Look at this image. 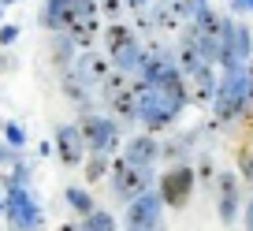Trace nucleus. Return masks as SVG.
I'll return each instance as SVG.
<instances>
[{
  "instance_id": "obj_5",
  "label": "nucleus",
  "mask_w": 253,
  "mask_h": 231,
  "mask_svg": "<svg viewBox=\"0 0 253 231\" xmlns=\"http://www.w3.org/2000/svg\"><path fill=\"white\" fill-rule=\"evenodd\" d=\"M79 127H82V138H86L89 153H112L119 145V120H112V116L86 112Z\"/></svg>"
},
{
  "instance_id": "obj_8",
  "label": "nucleus",
  "mask_w": 253,
  "mask_h": 231,
  "mask_svg": "<svg viewBox=\"0 0 253 231\" xmlns=\"http://www.w3.org/2000/svg\"><path fill=\"white\" fill-rule=\"evenodd\" d=\"M160 209H164V198L153 190H145L142 198L126 201V228H149V224H160Z\"/></svg>"
},
{
  "instance_id": "obj_25",
  "label": "nucleus",
  "mask_w": 253,
  "mask_h": 231,
  "mask_svg": "<svg viewBox=\"0 0 253 231\" xmlns=\"http://www.w3.org/2000/svg\"><path fill=\"white\" fill-rule=\"evenodd\" d=\"M19 38V26L11 23V26H0V45H11V41Z\"/></svg>"
},
{
  "instance_id": "obj_21",
  "label": "nucleus",
  "mask_w": 253,
  "mask_h": 231,
  "mask_svg": "<svg viewBox=\"0 0 253 231\" xmlns=\"http://www.w3.org/2000/svg\"><path fill=\"white\" fill-rule=\"evenodd\" d=\"M104 172H108V153H93V160L86 164V179H89V183H97Z\"/></svg>"
},
{
  "instance_id": "obj_23",
  "label": "nucleus",
  "mask_w": 253,
  "mask_h": 231,
  "mask_svg": "<svg viewBox=\"0 0 253 231\" xmlns=\"http://www.w3.org/2000/svg\"><path fill=\"white\" fill-rule=\"evenodd\" d=\"M97 4H101V11H104V15H112V19H116L119 11H123V4H126V0H97Z\"/></svg>"
},
{
  "instance_id": "obj_20",
  "label": "nucleus",
  "mask_w": 253,
  "mask_h": 231,
  "mask_svg": "<svg viewBox=\"0 0 253 231\" xmlns=\"http://www.w3.org/2000/svg\"><path fill=\"white\" fill-rule=\"evenodd\" d=\"M67 205H71L75 209V213H82V216H89V213H93V198H89V194L86 190H79V186H67Z\"/></svg>"
},
{
  "instance_id": "obj_12",
  "label": "nucleus",
  "mask_w": 253,
  "mask_h": 231,
  "mask_svg": "<svg viewBox=\"0 0 253 231\" xmlns=\"http://www.w3.org/2000/svg\"><path fill=\"white\" fill-rule=\"evenodd\" d=\"M75 75H82V79L89 82V86H101L104 79H108L112 71H116V64H108V60H104L101 52H97V48H86V52L79 56V60H75V67H71Z\"/></svg>"
},
{
  "instance_id": "obj_14",
  "label": "nucleus",
  "mask_w": 253,
  "mask_h": 231,
  "mask_svg": "<svg viewBox=\"0 0 253 231\" xmlns=\"http://www.w3.org/2000/svg\"><path fill=\"white\" fill-rule=\"evenodd\" d=\"M186 90H190V104H209V101H216L220 82H216L212 64H205L198 75H190V79H186Z\"/></svg>"
},
{
  "instance_id": "obj_24",
  "label": "nucleus",
  "mask_w": 253,
  "mask_h": 231,
  "mask_svg": "<svg viewBox=\"0 0 253 231\" xmlns=\"http://www.w3.org/2000/svg\"><path fill=\"white\" fill-rule=\"evenodd\" d=\"M242 79H246V97L253 101V60H246V64H242Z\"/></svg>"
},
{
  "instance_id": "obj_18",
  "label": "nucleus",
  "mask_w": 253,
  "mask_h": 231,
  "mask_svg": "<svg viewBox=\"0 0 253 231\" xmlns=\"http://www.w3.org/2000/svg\"><path fill=\"white\" fill-rule=\"evenodd\" d=\"M75 48H79V45H75V38L67 30L56 34V38H52V60H56V67L71 71V67H75Z\"/></svg>"
},
{
  "instance_id": "obj_32",
  "label": "nucleus",
  "mask_w": 253,
  "mask_h": 231,
  "mask_svg": "<svg viewBox=\"0 0 253 231\" xmlns=\"http://www.w3.org/2000/svg\"><path fill=\"white\" fill-rule=\"evenodd\" d=\"M186 4H190V11H198L201 4H205V0H186Z\"/></svg>"
},
{
  "instance_id": "obj_28",
  "label": "nucleus",
  "mask_w": 253,
  "mask_h": 231,
  "mask_svg": "<svg viewBox=\"0 0 253 231\" xmlns=\"http://www.w3.org/2000/svg\"><path fill=\"white\" fill-rule=\"evenodd\" d=\"M126 8H134V11H142V8H149V0H126Z\"/></svg>"
},
{
  "instance_id": "obj_22",
  "label": "nucleus",
  "mask_w": 253,
  "mask_h": 231,
  "mask_svg": "<svg viewBox=\"0 0 253 231\" xmlns=\"http://www.w3.org/2000/svg\"><path fill=\"white\" fill-rule=\"evenodd\" d=\"M4 142L11 145V149H19V145L26 142V135H23V127L19 123H4Z\"/></svg>"
},
{
  "instance_id": "obj_2",
  "label": "nucleus",
  "mask_w": 253,
  "mask_h": 231,
  "mask_svg": "<svg viewBox=\"0 0 253 231\" xmlns=\"http://www.w3.org/2000/svg\"><path fill=\"white\" fill-rule=\"evenodd\" d=\"M104 38V48L112 52V64H116V71H126V75H138V67H142V41H138V34L130 30V26L123 23H112L108 30L101 34Z\"/></svg>"
},
{
  "instance_id": "obj_11",
  "label": "nucleus",
  "mask_w": 253,
  "mask_h": 231,
  "mask_svg": "<svg viewBox=\"0 0 253 231\" xmlns=\"http://www.w3.org/2000/svg\"><path fill=\"white\" fill-rule=\"evenodd\" d=\"M86 138H82V127H60L56 131V153H60V160L63 164H82L86 160Z\"/></svg>"
},
{
  "instance_id": "obj_3",
  "label": "nucleus",
  "mask_w": 253,
  "mask_h": 231,
  "mask_svg": "<svg viewBox=\"0 0 253 231\" xmlns=\"http://www.w3.org/2000/svg\"><path fill=\"white\" fill-rule=\"evenodd\" d=\"M4 198H8L4 216L11 220V228H15V231H41L45 216H41V205L34 201L30 186H26V183H8V186H4Z\"/></svg>"
},
{
  "instance_id": "obj_31",
  "label": "nucleus",
  "mask_w": 253,
  "mask_h": 231,
  "mask_svg": "<svg viewBox=\"0 0 253 231\" xmlns=\"http://www.w3.org/2000/svg\"><path fill=\"white\" fill-rule=\"evenodd\" d=\"M56 231H82V224H79V228H75V224H60Z\"/></svg>"
},
{
  "instance_id": "obj_30",
  "label": "nucleus",
  "mask_w": 253,
  "mask_h": 231,
  "mask_svg": "<svg viewBox=\"0 0 253 231\" xmlns=\"http://www.w3.org/2000/svg\"><path fill=\"white\" fill-rule=\"evenodd\" d=\"M126 231H164V224H149V228H126Z\"/></svg>"
},
{
  "instance_id": "obj_6",
  "label": "nucleus",
  "mask_w": 253,
  "mask_h": 231,
  "mask_svg": "<svg viewBox=\"0 0 253 231\" xmlns=\"http://www.w3.org/2000/svg\"><path fill=\"white\" fill-rule=\"evenodd\" d=\"M116 194L123 201H134V198H142L145 190L153 186V176H149V168L145 164H130L126 157H119L116 160Z\"/></svg>"
},
{
  "instance_id": "obj_16",
  "label": "nucleus",
  "mask_w": 253,
  "mask_h": 231,
  "mask_svg": "<svg viewBox=\"0 0 253 231\" xmlns=\"http://www.w3.org/2000/svg\"><path fill=\"white\" fill-rule=\"evenodd\" d=\"M123 157L130 160V164H145V168H149L153 160L160 157V145H157V138H153V135H138V138H130V142H126Z\"/></svg>"
},
{
  "instance_id": "obj_29",
  "label": "nucleus",
  "mask_w": 253,
  "mask_h": 231,
  "mask_svg": "<svg viewBox=\"0 0 253 231\" xmlns=\"http://www.w3.org/2000/svg\"><path fill=\"white\" fill-rule=\"evenodd\" d=\"M15 67V60H8V56H0V71H11Z\"/></svg>"
},
{
  "instance_id": "obj_33",
  "label": "nucleus",
  "mask_w": 253,
  "mask_h": 231,
  "mask_svg": "<svg viewBox=\"0 0 253 231\" xmlns=\"http://www.w3.org/2000/svg\"><path fill=\"white\" fill-rule=\"evenodd\" d=\"M0 4H4V8H11V4H15V0H0Z\"/></svg>"
},
{
  "instance_id": "obj_1",
  "label": "nucleus",
  "mask_w": 253,
  "mask_h": 231,
  "mask_svg": "<svg viewBox=\"0 0 253 231\" xmlns=\"http://www.w3.org/2000/svg\"><path fill=\"white\" fill-rule=\"evenodd\" d=\"M134 97H138V120H142L145 127H153V131L171 127V123L179 120V112H182V104L175 101V97H168L164 90L149 86L145 79H134Z\"/></svg>"
},
{
  "instance_id": "obj_13",
  "label": "nucleus",
  "mask_w": 253,
  "mask_h": 231,
  "mask_svg": "<svg viewBox=\"0 0 253 231\" xmlns=\"http://www.w3.org/2000/svg\"><path fill=\"white\" fill-rule=\"evenodd\" d=\"M75 8H79V0H45V8H41V26L52 34H63L71 26L75 19Z\"/></svg>"
},
{
  "instance_id": "obj_15",
  "label": "nucleus",
  "mask_w": 253,
  "mask_h": 231,
  "mask_svg": "<svg viewBox=\"0 0 253 231\" xmlns=\"http://www.w3.org/2000/svg\"><path fill=\"white\" fill-rule=\"evenodd\" d=\"M216 201H220V220L223 224H235L238 216V179L231 176V172H220V179H216Z\"/></svg>"
},
{
  "instance_id": "obj_26",
  "label": "nucleus",
  "mask_w": 253,
  "mask_h": 231,
  "mask_svg": "<svg viewBox=\"0 0 253 231\" xmlns=\"http://www.w3.org/2000/svg\"><path fill=\"white\" fill-rule=\"evenodd\" d=\"M231 8L235 11H253V0H231Z\"/></svg>"
},
{
  "instance_id": "obj_19",
  "label": "nucleus",
  "mask_w": 253,
  "mask_h": 231,
  "mask_svg": "<svg viewBox=\"0 0 253 231\" xmlns=\"http://www.w3.org/2000/svg\"><path fill=\"white\" fill-rule=\"evenodd\" d=\"M82 231H116V216H108L104 209H93L89 216H82Z\"/></svg>"
},
{
  "instance_id": "obj_9",
  "label": "nucleus",
  "mask_w": 253,
  "mask_h": 231,
  "mask_svg": "<svg viewBox=\"0 0 253 231\" xmlns=\"http://www.w3.org/2000/svg\"><path fill=\"white\" fill-rule=\"evenodd\" d=\"M104 104H108L112 120H138V97H134V79L123 82L116 90H101Z\"/></svg>"
},
{
  "instance_id": "obj_34",
  "label": "nucleus",
  "mask_w": 253,
  "mask_h": 231,
  "mask_svg": "<svg viewBox=\"0 0 253 231\" xmlns=\"http://www.w3.org/2000/svg\"><path fill=\"white\" fill-rule=\"evenodd\" d=\"M0 15H4V4H0Z\"/></svg>"
},
{
  "instance_id": "obj_7",
  "label": "nucleus",
  "mask_w": 253,
  "mask_h": 231,
  "mask_svg": "<svg viewBox=\"0 0 253 231\" xmlns=\"http://www.w3.org/2000/svg\"><path fill=\"white\" fill-rule=\"evenodd\" d=\"M190 194H194V168L190 164H175L160 176V198H164V205L179 209L190 201Z\"/></svg>"
},
{
  "instance_id": "obj_4",
  "label": "nucleus",
  "mask_w": 253,
  "mask_h": 231,
  "mask_svg": "<svg viewBox=\"0 0 253 231\" xmlns=\"http://www.w3.org/2000/svg\"><path fill=\"white\" fill-rule=\"evenodd\" d=\"M250 104V97H246V79H242V67L238 71H227L220 79V90H216V101H212V108H216V120L220 123H231L238 116V112Z\"/></svg>"
},
{
  "instance_id": "obj_10",
  "label": "nucleus",
  "mask_w": 253,
  "mask_h": 231,
  "mask_svg": "<svg viewBox=\"0 0 253 231\" xmlns=\"http://www.w3.org/2000/svg\"><path fill=\"white\" fill-rule=\"evenodd\" d=\"M190 19H194V11H190L186 0H160L157 8H153V23H157V30H182Z\"/></svg>"
},
{
  "instance_id": "obj_17",
  "label": "nucleus",
  "mask_w": 253,
  "mask_h": 231,
  "mask_svg": "<svg viewBox=\"0 0 253 231\" xmlns=\"http://www.w3.org/2000/svg\"><path fill=\"white\" fill-rule=\"evenodd\" d=\"M63 93H67V101L82 104V108H89V101H93V86L75 71H63Z\"/></svg>"
},
{
  "instance_id": "obj_27",
  "label": "nucleus",
  "mask_w": 253,
  "mask_h": 231,
  "mask_svg": "<svg viewBox=\"0 0 253 231\" xmlns=\"http://www.w3.org/2000/svg\"><path fill=\"white\" fill-rule=\"evenodd\" d=\"M246 231H253V198H250V205H246Z\"/></svg>"
}]
</instances>
